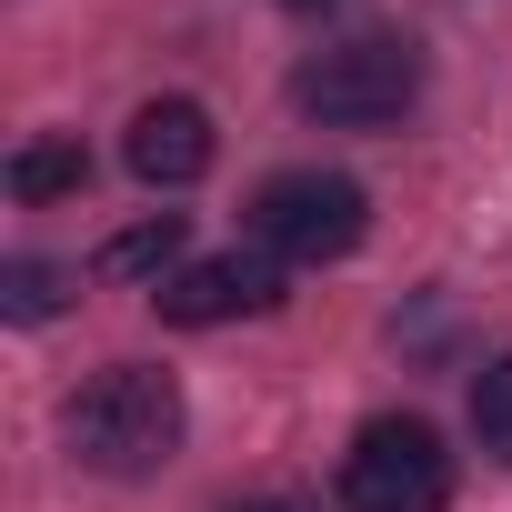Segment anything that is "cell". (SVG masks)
<instances>
[{"label": "cell", "mask_w": 512, "mask_h": 512, "mask_svg": "<svg viewBox=\"0 0 512 512\" xmlns=\"http://www.w3.org/2000/svg\"><path fill=\"white\" fill-rule=\"evenodd\" d=\"M181 432H191V402H181V382H171L161 362H111V372H91V382L71 392V412H61V442H71L91 472H111V482L161 472V462L181 452Z\"/></svg>", "instance_id": "6da1fadb"}, {"label": "cell", "mask_w": 512, "mask_h": 512, "mask_svg": "<svg viewBox=\"0 0 512 512\" xmlns=\"http://www.w3.org/2000/svg\"><path fill=\"white\" fill-rule=\"evenodd\" d=\"M412 101H422V51L392 41V31H362V41H342V51H312V61L292 71V111L322 121V131H382V121H402Z\"/></svg>", "instance_id": "7a4b0ae2"}, {"label": "cell", "mask_w": 512, "mask_h": 512, "mask_svg": "<svg viewBox=\"0 0 512 512\" xmlns=\"http://www.w3.org/2000/svg\"><path fill=\"white\" fill-rule=\"evenodd\" d=\"M251 231H262L272 262H342L372 231V201L352 171H272L251 191Z\"/></svg>", "instance_id": "3957f363"}, {"label": "cell", "mask_w": 512, "mask_h": 512, "mask_svg": "<svg viewBox=\"0 0 512 512\" xmlns=\"http://www.w3.org/2000/svg\"><path fill=\"white\" fill-rule=\"evenodd\" d=\"M452 502V452L432 422L412 412H382L352 432L342 452V512H442Z\"/></svg>", "instance_id": "277c9868"}, {"label": "cell", "mask_w": 512, "mask_h": 512, "mask_svg": "<svg viewBox=\"0 0 512 512\" xmlns=\"http://www.w3.org/2000/svg\"><path fill=\"white\" fill-rule=\"evenodd\" d=\"M272 302H282V262H272V251H211V262H181L151 292V312L171 332H221V322H251Z\"/></svg>", "instance_id": "5b68a950"}, {"label": "cell", "mask_w": 512, "mask_h": 512, "mask_svg": "<svg viewBox=\"0 0 512 512\" xmlns=\"http://www.w3.org/2000/svg\"><path fill=\"white\" fill-rule=\"evenodd\" d=\"M211 111L201 101H141L131 111V131H121V161H131V181H151V191H191L201 171H211Z\"/></svg>", "instance_id": "8992f818"}, {"label": "cell", "mask_w": 512, "mask_h": 512, "mask_svg": "<svg viewBox=\"0 0 512 512\" xmlns=\"http://www.w3.org/2000/svg\"><path fill=\"white\" fill-rule=\"evenodd\" d=\"M0 181H11V201H81L91 191V151H81V131H41V141H21L11 151V171H0Z\"/></svg>", "instance_id": "52a82bcc"}, {"label": "cell", "mask_w": 512, "mask_h": 512, "mask_svg": "<svg viewBox=\"0 0 512 512\" xmlns=\"http://www.w3.org/2000/svg\"><path fill=\"white\" fill-rule=\"evenodd\" d=\"M181 241H191V231H181V211H151V221H131V231H111V241H101V272H111V282H151V292H161V282L181 272Z\"/></svg>", "instance_id": "ba28073f"}, {"label": "cell", "mask_w": 512, "mask_h": 512, "mask_svg": "<svg viewBox=\"0 0 512 512\" xmlns=\"http://www.w3.org/2000/svg\"><path fill=\"white\" fill-rule=\"evenodd\" d=\"M61 302H71V272H61V262H41V251L0 262V312H11V322H51Z\"/></svg>", "instance_id": "9c48e42d"}, {"label": "cell", "mask_w": 512, "mask_h": 512, "mask_svg": "<svg viewBox=\"0 0 512 512\" xmlns=\"http://www.w3.org/2000/svg\"><path fill=\"white\" fill-rule=\"evenodd\" d=\"M472 432H482L492 462H512V352L472 372Z\"/></svg>", "instance_id": "30bf717a"}, {"label": "cell", "mask_w": 512, "mask_h": 512, "mask_svg": "<svg viewBox=\"0 0 512 512\" xmlns=\"http://www.w3.org/2000/svg\"><path fill=\"white\" fill-rule=\"evenodd\" d=\"M221 512H302V502H282V492H251V502H221Z\"/></svg>", "instance_id": "8fae6325"}, {"label": "cell", "mask_w": 512, "mask_h": 512, "mask_svg": "<svg viewBox=\"0 0 512 512\" xmlns=\"http://www.w3.org/2000/svg\"><path fill=\"white\" fill-rule=\"evenodd\" d=\"M282 11H322V0H282Z\"/></svg>", "instance_id": "7c38bea8"}]
</instances>
